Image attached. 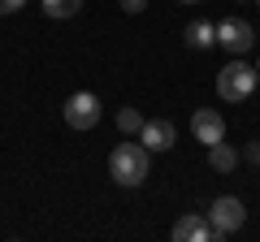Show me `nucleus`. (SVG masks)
Returning <instances> with one entry per match:
<instances>
[{"mask_svg":"<svg viewBox=\"0 0 260 242\" xmlns=\"http://www.w3.org/2000/svg\"><path fill=\"white\" fill-rule=\"evenodd\" d=\"M208 165H213V173H230V169L239 165V151L221 139V143H213V147H208Z\"/></svg>","mask_w":260,"mask_h":242,"instance_id":"10","label":"nucleus"},{"mask_svg":"<svg viewBox=\"0 0 260 242\" xmlns=\"http://www.w3.org/2000/svg\"><path fill=\"white\" fill-rule=\"evenodd\" d=\"M121 9H126V13H143V9H148V0H121Z\"/></svg>","mask_w":260,"mask_h":242,"instance_id":"14","label":"nucleus"},{"mask_svg":"<svg viewBox=\"0 0 260 242\" xmlns=\"http://www.w3.org/2000/svg\"><path fill=\"white\" fill-rule=\"evenodd\" d=\"M256 5H260V0H256Z\"/></svg>","mask_w":260,"mask_h":242,"instance_id":"18","label":"nucleus"},{"mask_svg":"<svg viewBox=\"0 0 260 242\" xmlns=\"http://www.w3.org/2000/svg\"><path fill=\"white\" fill-rule=\"evenodd\" d=\"M178 5H200V0H178Z\"/></svg>","mask_w":260,"mask_h":242,"instance_id":"16","label":"nucleus"},{"mask_svg":"<svg viewBox=\"0 0 260 242\" xmlns=\"http://www.w3.org/2000/svg\"><path fill=\"white\" fill-rule=\"evenodd\" d=\"M217 44H221L230 56H243V52H251V44H256V26L243 22V18H225L221 26H217Z\"/></svg>","mask_w":260,"mask_h":242,"instance_id":"5","label":"nucleus"},{"mask_svg":"<svg viewBox=\"0 0 260 242\" xmlns=\"http://www.w3.org/2000/svg\"><path fill=\"white\" fill-rule=\"evenodd\" d=\"M208 225H213V238H230L234 229H243V221H247V208H243V199L234 195H221L213 199V208H208Z\"/></svg>","mask_w":260,"mask_h":242,"instance_id":"3","label":"nucleus"},{"mask_svg":"<svg viewBox=\"0 0 260 242\" xmlns=\"http://www.w3.org/2000/svg\"><path fill=\"white\" fill-rule=\"evenodd\" d=\"M256 74H260V61H256Z\"/></svg>","mask_w":260,"mask_h":242,"instance_id":"17","label":"nucleus"},{"mask_svg":"<svg viewBox=\"0 0 260 242\" xmlns=\"http://www.w3.org/2000/svg\"><path fill=\"white\" fill-rule=\"evenodd\" d=\"M256 83H260V74L251 65H243V61H234V56H230V65H225V69H217V95H221L225 104L247 100V95L256 91Z\"/></svg>","mask_w":260,"mask_h":242,"instance_id":"2","label":"nucleus"},{"mask_svg":"<svg viewBox=\"0 0 260 242\" xmlns=\"http://www.w3.org/2000/svg\"><path fill=\"white\" fill-rule=\"evenodd\" d=\"M148 169H152V151L143 143H117L109 156V177L117 186H143L148 182Z\"/></svg>","mask_w":260,"mask_h":242,"instance_id":"1","label":"nucleus"},{"mask_svg":"<svg viewBox=\"0 0 260 242\" xmlns=\"http://www.w3.org/2000/svg\"><path fill=\"white\" fill-rule=\"evenodd\" d=\"M247 160H256V165H260V143H251V147H247Z\"/></svg>","mask_w":260,"mask_h":242,"instance_id":"15","label":"nucleus"},{"mask_svg":"<svg viewBox=\"0 0 260 242\" xmlns=\"http://www.w3.org/2000/svg\"><path fill=\"white\" fill-rule=\"evenodd\" d=\"M22 5H26V0H0V13H5V18H9V13H18Z\"/></svg>","mask_w":260,"mask_h":242,"instance_id":"13","label":"nucleus"},{"mask_svg":"<svg viewBox=\"0 0 260 242\" xmlns=\"http://www.w3.org/2000/svg\"><path fill=\"white\" fill-rule=\"evenodd\" d=\"M208 238H213V225H208L204 212H186L174 225V242H208Z\"/></svg>","mask_w":260,"mask_h":242,"instance_id":"8","label":"nucleus"},{"mask_svg":"<svg viewBox=\"0 0 260 242\" xmlns=\"http://www.w3.org/2000/svg\"><path fill=\"white\" fill-rule=\"evenodd\" d=\"M61 117H65L70 130H95V126H100V100H95L91 91H74L65 100Z\"/></svg>","mask_w":260,"mask_h":242,"instance_id":"4","label":"nucleus"},{"mask_svg":"<svg viewBox=\"0 0 260 242\" xmlns=\"http://www.w3.org/2000/svg\"><path fill=\"white\" fill-rule=\"evenodd\" d=\"M143 121H148V117H143L139 108H130V104H126V108L117 112V130H121V134H135V139H139V130H143Z\"/></svg>","mask_w":260,"mask_h":242,"instance_id":"11","label":"nucleus"},{"mask_svg":"<svg viewBox=\"0 0 260 242\" xmlns=\"http://www.w3.org/2000/svg\"><path fill=\"white\" fill-rule=\"evenodd\" d=\"M191 134L204 143V147H213V143L225 139V117H221L217 108H200V112L191 117Z\"/></svg>","mask_w":260,"mask_h":242,"instance_id":"7","label":"nucleus"},{"mask_svg":"<svg viewBox=\"0 0 260 242\" xmlns=\"http://www.w3.org/2000/svg\"><path fill=\"white\" fill-rule=\"evenodd\" d=\"M139 143L148 151H169L178 143V130H174V121H165V117H148L143 121V130H139Z\"/></svg>","mask_w":260,"mask_h":242,"instance_id":"6","label":"nucleus"},{"mask_svg":"<svg viewBox=\"0 0 260 242\" xmlns=\"http://www.w3.org/2000/svg\"><path fill=\"white\" fill-rule=\"evenodd\" d=\"M83 9V0H44V13L48 18H74Z\"/></svg>","mask_w":260,"mask_h":242,"instance_id":"12","label":"nucleus"},{"mask_svg":"<svg viewBox=\"0 0 260 242\" xmlns=\"http://www.w3.org/2000/svg\"><path fill=\"white\" fill-rule=\"evenodd\" d=\"M182 35H186V48H195V52H204V48L217 44V26H208V22H191Z\"/></svg>","mask_w":260,"mask_h":242,"instance_id":"9","label":"nucleus"}]
</instances>
